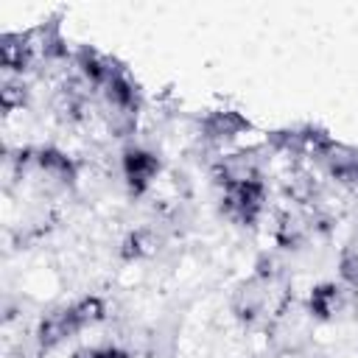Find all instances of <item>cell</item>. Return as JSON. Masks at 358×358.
Segmentation results:
<instances>
[{
	"label": "cell",
	"mask_w": 358,
	"mask_h": 358,
	"mask_svg": "<svg viewBox=\"0 0 358 358\" xmlns=\"http://www.w3.org/2000/svg\"><path fill=\"white\" fill-rule=\"evenodd\" d=\"M157 168H159L157 157H154V154H148V151H143V148H129V151H126V157H123L126 179H129V185H131V187H137V190L148 185V179L157 173Z\"/></svg>",
	"instance_id": "6da1fadb"
},
{
	"label": "cell",
	"mask_w": 358,
	"mask_h": 358,
	"mask_svg": "<svg viewBox=\"0 0 358 358\" xmlns=\"http://www.w3.org/2000/svg\"><path fill=\"white\" fill-rule=\"evenodd\" d=\"M76 358H129V355L123 350H117V347H95V350L76 352Z\"/></svg>",
	"instance_id": "3957f363"
},
{
	"label": "cell",
	"mask_w": 358,
	"mask_h": 358,
	"mask_svg": "<svg viewBox=\"0 0 358 358\" xmlns=\"http://www.w3.org/2000/svg\"><path fill=\"white\" fill-rule=\"evenodd\" d=\"M341 277L350 282V285H358V255L355 252H347L341 257Z\"/></svg>",
	"instance_id": "7a4b0ae2"
}]
</instances>
